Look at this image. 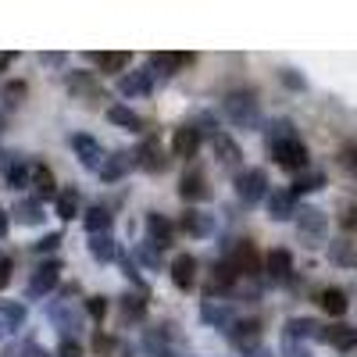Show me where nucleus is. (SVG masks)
<instances>
[{"mask_svg":"<svg viewBox=\"0 0 357 357\" xmlns=\"http://www.w3.org/2000/svg\"><path fill=\"white\" fill-rule=\"evenodd\" d=\"M57 279H61V261H47V264H40L36 268V275L29 279V296H43V293H50L54 286H57Z\"/></svg>","mask_w":357,"mask_h":357,"instance_id":"423d86ee","label":"nucleus"},{"mask_svg":"<svg viewBox=\"0 0 357 357\" xmlns=\"http://www.w3.org/2000/svg\"><path fill=\"white\" fill-rule=\"evenodd\" d=\"M4 232H8V211L0 207V236H4Z\"/></svg>","mask_w":357,"mask_h":357,"instance_id":"5fc2aeb1","label":"nucleus"},{"mask_svg":"<svg viewBox=\"0 0 357 357\" xmlns=\"http://www.w3.org/2000/svg\"><path fill=\"white\" fill-rule=\"evenodd\" d=\"M22 357H50V354H47L40 343H25V347H22Z\"/></svg>","mask_w":357,"mask_h":357,"instance_id":"8fccbe9b","label":"nucleus"},{"mask_svg":"<svg viewBox=\"0 0 357 357\" xmlns=\"http://www.w3.org/2000/svg\"><path fill=\"white\" fill-rule=\"evenodd\" d=\"M122 272H126V279H132L139 289H143V279H139V272H136V264H132V257H122Z\"/></svg>","mask_w":357,"mask_h":357,"instance_id":"49530a36","label":"nucleus"},{"mask_svg":"<svg viewBox=\"0 0 357 357\" xmlns=\"http://www.w3.org/2000/svg\"><path fill=\"white\" fill-rule=\"evenodd\" d=\"M146 232H151V243H154L158 250H165V247L172 243V222H168L165 215H158V211L146 215Z\"/></svg>","mask_w":357,"mask_h":357,"instance_id":"4be33fe9","label":"nucleus"},{"mask_svg":"<svg viewBox=\"0 0 357 357\" xmlns=\"http://www.w3.org/2000/svg\"><path fill=\"white\" fill-rule=\"evenodd\" d=\"M178 197H183L186 204H193V200H207V197H211V190H207L200 172H190V175H183V183H178Z\"/></svg>","mask_w":357,"mask_h":357,"instance_id":"412c9836","label":"nucleus"},{"mask_svg":"<svg viewBox=\"0 0 357 357\" xmlns=\"http://www.w3.org/2000/svg\"><path fill=\"white\" fill-rule=\"evenodd\" d=\"M139 257H143L146 264H158V261H161V250H158V247H139Z\"/></svg>","mask_w":357,"mask_h":357,"instance_id":"09e8293b","label":"nucleus"},{"mask_svg":"<svg viewBox=\"0 0 357 357\" xmlns=\"http://www.w3.org/2000/svg\"><path fill=\"white\" fill-rule=\"evenodd\" d=\"M232 282H236V268H232V264H215V268H211V282H207V296L229 289Z\"/></svg>","mask_w":357,"mask_h":357,"instance_id":"2f4dec72","label":"nucleus"},{"mask_svg":"<svg viewBox=\"0 0 357 357\" xmlns=\"http://www.w3.org/2000/svg\"><path fill=\"white\" fill-rule=\"evenodd\" d=\"M165 357H183V354H178V350H168V354H165Z\"/></svg>","mask_w":357,"mask_h":357,"instance_id":"4d7b16f0","label":"nucleus"},{"mask_svg":"<svg viewBox=\"0 0 357 357\" xmlns=\"http://www.w3.org/2000/svg\"><path fill=\"white\" fill-rule=\"evenodd\" d=\"M0 261H4V257H0Z\"/></svg>","mask_w":357,"mask_h":357,"instance_id":"052dcab7","label":"nucleus"},{"mask_svg":"<svg viewBox=\"0 0 357 357\" xmlns=\"http://www.w3.org/2000/svg\"><path fill=\"white\" fill-rule=\"evenodd\" d=\"M318 304L329 311L333 318H340V314H347V307H350V301H347V293L343 289H336V286H329V289H321L318 293Z\"/></svg>","mask_w":357,"mask_h":357,"instance_id":"bb28decb","label":"nucleus"},{"mask_svg":"<svg viewBox=\"0 0 357 357\" xmlns=\"http://www.w3.org/2000/svg\"><path fill=\"white\" fill-rule=\"evenodd\" d=\"M22 97H25V82H8L4 86V100L15 107V104H22Z\"/></svg>","mask_w":357,"mask_h":357,"instance_id":"79ce46f5","label":"nucleus"},{"mask_svg":"<svg viewBox=\"0 0 357 357\" xmlns=\"http://www.w3.org/2000/svg\"><path fill=\"white\" fill-rule=\"evenodd\" d=\"M11 215H15V222H22V225H40V222H43V204H40V200H18Z\"/></svg>","mask_w":357,"mask_h":357,"instance_id":"c85d7f7f","label":"nucleus"},{"mask_svg":"<svg viewBox=\"0 0 357 357\" xmlns=\"http://www.w3.org/2000/svg\"><path fill=\"white\" fill-rule=\"evenodd\" d=\"M151 65H154V68H161L165 75H175L178 68L193 65V54H172V50H161V54H154V57H151Z\"/></svg>","mask_w":357,"mask_h":357,"instance_id":"a878e982","label":"nucleus"},{"mask_svg":"<svg viewBox=\"0 0 357 357\" xmlns=\"http://www.w3.org/2000/svg\"><path fill=\"white\" fill-rule=\"evenodd\" d=\"M72 151L79 154V161H82V168H89V172H100V165H104V151H100V143L93 139V136H86V132H75L72 139Z\"/></svg>","mask_w":357,"mask_h":357,"instance_id":"20e7f679","label":"nucleus"},{"mask_svg":"<svg viewBox=\"0 0 357 357\" xmlns=\"http://www.w3.org/2000/svg\"><path fill=\"white\" fill-rule=\"evenodd\" d=\"M4 183H8L11 190L33 183V168L22 161V154H11V161H8V168H4Z\"/></svg>","mask_w":357,"mask_h":357,"instance_id":"b1692460","label":"nucleus"},{"mask_svg":"<svg viewBox=\"0 0 357 357\" xmlns=\"http://www.w3.org/2000/svg\"><path fill=\"white\" fill-rule=\"evenodd\" d=\"M172 282H175L178 289H190V286L197 282V257H193V254H178V257L172 261Z\"/></svg>","mask_w":357,"mask_h":357,"instance_id":"f3484780","label":"nucleus"},{"mask_svg":"<svg viewBox=\"0 0 357 357\" xmlns=\"http://www.w3.org/2000/svg\"><path fill=\"white\" fill-rule=\"evenodd\" d=\"M236 193H240V200L250 207V204H257L261 197H268V175L261 172V168H250V172H243L240 178H236Z\"/></svg>","mask_w":357,"mask_h":357,"instance_id":"7ed1b4c3","label":"nucleus"},{"mask_svg":"<svg viewBox=\"0 0 357 357\" xmlns=\"http://www.w3.org/2000/svg\"><path fill=\"white\" fill-rule=\"evenodd\" d=\"M107 122H114V126H122V129H129V132H139V129H143V118H139L136 111L122 107V104H114V107H107Z\"/></svg>","mask_w":357,"mask_h":357,"instance_id":"cd10ccee","label":"nucleus"},{"mask_svg":"<svg viewBox=\"0 0 357 357\" xmlns=\"http://www.w3.org/2000/svg\"><path fill=\"white\" fill-rule=\"evenodd\" d=\"M132 165H136V154H129V151H114V154L104 158V165H100V178H104V183H114V178H122Z\"/></svg>","mask_w":357,"mask_h":357,"instance_id":"4468645a","label":"nucleus"},{"mask_svg":"<svg viewBox=\"0 0 357 357\" xmlns=\"http://www.w3.org/2000/svg\"><path fill=\"white\" fill-rule=\"evenodd\" d=\"M40 65H47V68H61V65H65V54H61V50L40 54Z\"/></svg>","mask_w":357,"mask_h":357,"instance_id":"a18cd8bd","label":"nucleus"},{"mask_svg":"<svg viewBox=\"0 0 357 357\" xmlns=\"http://www.w3.org/2000/svg\"><path fill=\"white\" fill-rule=\"evenodd\" d=\"M264 200H268V218H272V222H286V218L296 215V207H293V190H272Z\"/></svg>","mask_w":357,"mask_h":357,"instance_id":"2eb2a0df","label":"nucleus"},{"mask_svg":"<svg viewBox=\"0 0 357 357\" xmlns=\"http://www.w3.org/2000/svg\"><path fill=\"white\" fill-rule=\"evenodd\" d=\"M325 229H329V218H325L318 207H301V211H296V236H301L307 247H318L325 240Z\"/></svg>","mask_w":357,"mask_h":357,"instance_id":"f03ea898","label":"nucleus"},{"mask_svg":"<svg viewBox=\"0 0 357 357\" xmlns=\"http://www.w3.org/2000/svg\"><path fill=\"white\" fill-rule=\"evenodd\" d=\"M57 243H61V232H47L43 240L33 243V250H36V254H50V250H57Z\"/></svg>","mask_w":357,"mask_h":357,"instance_id":"a19ab883","label":"nucleus"},{"mask_svg":"<svg viewBox=\"0 0 357 357\" xmlns=\"http://www.w3.org/2000/svg\"><path fill=\"white\" fill-rule=\"evenodd\" d=\"M104 311H107L104 296H89V301H86V314H89V318H104Z\"/></svg>","mask_w":357,"mask_h":357,"instance_id":"37998d69","label":"nucleus"},{"mask_svg":"<svg viewBox=\"0 0 357 357\" xmlns=\"http://www.w3.org/2000/svg\"><path fill=\"white\" fill-rule=\"evenodd\" d=\"M229 340H232L236 350H243V354L261 350V325L257 321H236L229 329Z\"/></svg>","mask_w":357,"mask_h":357,"instance_id":"0eeeda50","label":"nucleus"},{"mask_svg":"<svg viewBox=\"0 0 357 357\" xmlns=\"http://www.w3.org/2000/svg\"><path fill=\"white\" fill-rule=\"evenodd\" d=\"M50 318H54V325H57L65 336H68V333L75 336V333L82 329V314L72 307V301H54V304H50Z\"/></svg>","mask_w":357,"mask_h":357,"instance_id":"9d476101","label":"nucleus"},{"mask_svg":"<svg viewBox=\"0 0 357 357\" xmlns=\"http://www.w3.org/2000/svg\"><path fill=\"white\" fill-rule=\"evenodd\" d=\"M172 151H175V158H197V151H200V129H197V126L175 129V136H172Z\"/></svg>","mask_w":357,"mask_h":357,"instance_id":"ddd939ff","label":"nucleus"},{"mask_svg":"<svg viewBox=\"0 0 357 357\" xmlns=\"http://www.w3.org/2000/svg\"><path fill=\"white\" fill-rule=\"evenodd\" d=\"M11 268H15V264H11L8 257H4V261H0V289H4V286L11 282Z\"/></svg>","mask_w":357,"mask_h":357,"instance_id":"3c124183","label":"nucleus"},{"mask_svg":"<svg viewBox=\"0 0 357 357\" xmlns=\"http://www.w3.org/2000/svg\"><path fill=\"white\" fill-rule=\"evenodd\" d=\"M318 333H321V325L318 321H311V318H293L289 325H286V336L282 340H318Z\"/></svg>","mask_w":357,"mask_h":357,"instance_id":"7c9ffc66","label":"nucleus"},{"mask_svg":"<svg viewBox=\"0 0 357 357\" xmlns=\"http://www.w3.org/2000/svg\"><path fill=\"white\" fill-rule=\"evenodd\" d=\"M264 264H268V279H272V282H286L289 272H293V257H289V250H272V254L264 257Z\"/></svg>","mask_w":357,"mask_h":357,"instance_id":"5701e85b","label":"nucleus"},{"mask_svg":"<svg viewBox=\"0 0 357 357\" xmlns=\"http://www.w3.org/2000/svg\"><path fill=\"white\" fill-rule=\"evenodd\" d=\"M132 154H136V168H143V172H165L168 168V158H165L158 139H143L139 151H132Z\"/></svg>","mask_w":357,"mask_h":357,"instance_id":"6e6552de","label":"nucleus"},{"mask_svg":"<svg viewBox=\"0 0 357 357\" xmlns=\"http://www.w3.org/2000/svg\"><path fill=\"white\" fill-rule=\"evenodd\" d=\"M289 139H296L289 118H275V122L264 129V143H268V151H275V146H282V143H289Z\"/></svg>","mask_w":357,"mask_h":357,"instance_id":"393cba45","label":"nucleus"},{"mask_svg":"<svg viewBox=\"0 0 357 357\" xmlns=\"http://www.w3.org/2000/svg\"><path fill=\"white\" fill-rule=\"evenodd\" d=\"M68 89H75V93H86V97H104L89 72H72V75H68Z\"/></svg>","mask_w":357,"mask_h":357,"instance_id":"f704fd0d","label":"nucleus"},{"mask_svg":"<svg viewBox=\"0 0 357 357\" xmlns=\"http://www.w3.org/2000/svg\"><path fill=\"white\" fill-rule=\"evenodd\" d=\"M343 225H347V229L357 225V207H347V211H343Z\"/></svg>","mask_w":357,"mask_h":357,"instance_id":"864d4df0","label":"nucleus"},{"mask_svg":"<svg viewBox=\"0 0 357 357\" xmlns=\"http://www.w3.org/2000/svg\"><path fill=\"white\" fill-rule=\"evenodd\" d=\"M122 311H126V318H132V321H136V318H143V314H146V301H143L139 293H126V296H122Z\"/></svg>","mask_w":357,"mask_h":357,"instance_id":"4c0bfd02","label":"nucleus"},{"mask_svg":"<svg viewBox=\"0 0 357 357\" xmlns=\"http://www.w3.org/2000/svg\"><path fill=\"white\" fill-rule=\"evenodd\" d=\"M0 318H4L11 329H18V325L25 321V304H11V301H0Z\"/></svg>","mask_w":357,"mask_h":357,"instance_id":"e433bc0d","label":"nucleus"},{"mask_svg":"<svg viewBox=\"0 0 357 357\" xmlns=\"http://www.w3.org/2000/svg\"><path fill=\"white\" fill-rule=\"evenodd\" d=\"M318 340L336 347V350H357V329L354 325H325L318 333Z\"/></svg>","mask_w":357,"mask_h":357,"instance_id":"f8f14e48","label":"nucleus"},{"mask_svg":"<svg viewBox=\"0 0 357 357\" xmlns=\"http://www.w3.org/2000/svg\"><path fill=\"white\" fill-rule=\"evenodd\" d=\"M86 229H89V236H97V232H107L111 229V211H107V207H89V211H86Z\"/></svg>","mask_w":357,"mask_h":357,"instance_id":"473e14b6","label":"nucleus"},{"mask_svg":"<svg viewBox=\"0 0 357 357\" xmlns=\"http://www.w3.org/2000/svg\"><path fill=\"white\" fill-rule=\"evenodd\" d=\"M0 132H4V118H0Z\"/></svg>","mask_w":357,"mask_h":357,"instance_id":"13d9d810","label":"nucleus"},{"mask_svg":"<svg viewBox=\"0 0 357 357\" xmlns=\"http://www.w3.org/2000/svg\"><path fill=\"white\" fill-rule=\"evenodd\" d=\"M321 183H325V175H321V172L301 175V178H296V183H293V197H296V193H311V190H318Z\"/></svg>","mask_w":357,"mask_h":357,"instance_id":"58836bf2","label":"nucleus"},{"mask_svg":"<svg viewBox=\"0 0 357 357\" xmlns=\"http://www.w3.org/2000/svg\"><path fill=\"white\" fill-rule=\"evenodd\" d=\"M243 357H264V354H261V350H250V354H243Z\"/></svg>","mask_w":357,"mask_h":357,"instance_id":"6e6d98bb","label":"nucleus"},{"mask_svg":"<svg viewBox=\"0 0 357 357\" xmlns=\"http://www.w3.org/2000/svg\"><path fill=\"white\" fill-rule=\"evenodd\" d=\"M57 357H82V347H79L75 340H65L61 350H57Z\"/></svg>","mask_w":357,"mask_h":357,"instance_id":"de8ad7c7","label":"nucleus"},{"mask_svg":"<svg viewBox=\"0 0 357 357\" xmlns=\"http://www.w3.org/2000/svg\"><path fill=\"white\" fill-rule=\"evenodd\" d=\"M329 257H333V261H340V264H354V254H350V247H347V243H333Z\"/></svg>","mask_w":357,"mask_h":357,"instance_id":"c03bdc74","label":"nucleus"},{"mask_svg":"<svg viewBox=\"0 0 357 357\" xmlns=\"http://www.w3.org/2000/svg\"><path fill=\"white\" fill-rule=\"evenodd\" d=\"M236 272H243V279H254L261 272V257H257V247L250 240H240V247H236Z\"/></svg>","mask_w":357,"mask_h":357,"instance_id":"dca6fc26","label":"nucleus"},{"mask_svg":"<svg viewBox=\"0 0 357 357\" xmlns=\"http://www.w3.org/2000/svg\"><path fill=\"white\" fill-rule=\"evenodd\" d=\"M178 229L190 232V236H211V232H215V215H204V211H183V218H178Z\"/></svg>","mask_w":357,"mask_h":357,"instance_id":"aec40b11","label":"nucleus"},{"mask_svg":"<svg viewBox=\"0 0 357 357\" xmlns=\"http://www.w3.org/2000/svg\"><path fill=\"white\" fill-rule=\"evenodd\" d=\"M11 65H15V54L11 50H0V72H8Z\"/></svg>","mask_w":357,"mask_h":357,"instance_id":"603ef678","label":"nucleus"},{"mask_svg":"<svg viewBox=\"0 0 357 357\" xmlns=\"http://www.w3.org/2000/svg\"><path fill=\"white\" fill-rule=\"evenodd\" d=\"M225 114L232 126L240 129H257L261 126V111H257V100L250 93H229L225 97Z\"/></svg>","mask_w":357,"mask_h":357,"instance_id":"f257e3e1","label":"nucleus"},{"mask_svg":"<svg viewBox=\"0 0 357 357\" xmlns=\"http://www.w3.org/2000/svg\"><path fill=\"white\" fill-rule=\"evenodd\" d=\"M211 143H215V158H218V165H222V168H229V172L240 168V161H243V158H240V146H236L225 132H215V139H211Z\"/></svg>","mask_w":357,"mask_h":357,"instance_id":"a211bd4d","label":"nucleus"},{"mask_svg":"<svg viewBox=\"0 0 357 357\" xmlns=\"http://www.w3.org/2000/svg\"><path fill=\"white\" fill-rule=\"evenodd\" d=\"M54 207H57V218H65V222L75 218V215H79V193H75V190H65L61 197L54 200Z\"/></svg>","mask_w":357,"mask_h":357,"instance_id":"c9c22d12","label":"nucleus"},{"mask_svg":"<svg viewBox=\"0 0 357 357\" xmlns=\"http://www.w3.org/2000/svg\"><path fill=\"white\" fill-rule=\"evenodd\" d=\"M0 336H4V329H0Z\"/></svg>","mask_w":357,"mask_h":357,"instance_id":"bf43d9fd","label":"nucleus"},{"mask_svg":"<svg viewBox=\"0 0 357 357\" xmlns=\"http://www.w3.org/2000/svg\"><path fill=\"white\" fill-rule=\"evenodd\" d=\"M200 318L207 321V325H215V329H232V311H229V304L225 301H215V296H207V301L200 304Z\"/></svg>","mask_w":357,"mask_h":357,"instance_id":"9b49d317","label":"nucleus"},{"mask_svg":"<svg viewBox=\"0 0 357 357\" xmlns=\"http://www.w3.org/2000/svg\"><path fill=\"white\" fill-rule=\"evenodd\" d=\"M154 89V68H136L118 82V93L122 97H146Z\"/></svg>","mask_w":357,"mask_h":357,"instance_id":"1a4fd4ad","label":"nucleus"},{"mask_svg":"<svg viewBox=\"0 0 357 357\" xmlns=\"http://www.w3.org/2000/svg\"><path fill=\"white\" fill-rule=\"evenodd\" d=\"M89 254H93L97 261H111L118 250H114V240H111V232H97V236H89Z\"/></svg>","mask_w":357,"mask_h":357,"instance_id":"72a5a7b5","label":"nucleus"},{"mask_svg":"<svg viewBox=\"0 0 357 357\" xmlns=\"http://www.w3.org/2000/svg\"><path fill=\"white\" fill-rule=\"evenodd\" d=\"M36 190V197H40V204L43 200H57L61 193H57V183H54V172L47 168V165H33V183H29Z\"/></svg>","mask_w":357,"mask_h":357,"instance_id":"6ab92c4d","label":"nucleus"},{"mask_svg":"<svg viewBox=\"0 0 357 357\" xmlns=\"http://www.w3.org/2000/svg\"><path fill=\"white\" fill-rule=\"evenodd\" d=\"M279 79H282V86H289V89H307V79H304L301 72H293V68H282Z\"/></svg>","mask_w":357,"mask_h":357,"instance_id":"ea45409f","label":"nucleus"},{"mask_svg":"<svg viewBox=\"0 0 357 357\" xmlns=\"http://www.w3.org/2000/svg\"><path fill=\"white\" fill-rule=\"evenodd\" d=\"M100 65V72H126L129 68V54L126 50H104V54H89Z\"/></svg>","mask_w":357,"mask_h":357,"instance_id":"c756f323","label":"nucleus"},{"mask_svg":"<svg viewBox=\"0 0 357 357\" xmlns=\"http://www.w3.org/2000/svg\"><path fill=\"white\" fill-rule=\"evenodd\" d=\"M272 158H275L286 172H304V168H307V146L301 143V136H296V139H289V143L275 146Z\"/></svg>","mask_w":357,"mask_h":357,"instance_id":"39448f33","label":"nucleus"}]
</instances>
